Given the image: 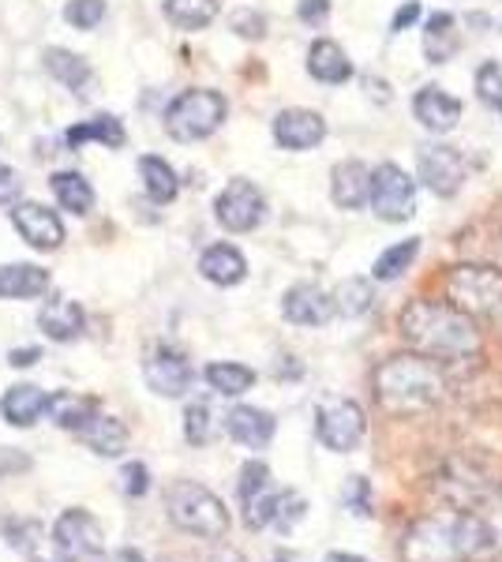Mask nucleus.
<instances>
[{
  "mask_svg": "<svg viewBox=\"0 0 502 562\" xmlns=\"http://www.w3.org/2000/svg\"><path fill=\"white\" fill-rule=\"evenodd\" d=\"M398 330L405 338V346L432 357L439 364H458V360L480 357V326L472 315H465L461 307L450 301H413L401 312Z\"/></svg>",
  "mask_w": 502,
  "mask_h": 562,
  "instance_id": "1",
  "label": "nucleus"
},
{
  "mask_svg": "<svg viewBox=\"0 0 502 562\" xmlns=\"http://www.w3.org/2000/svg\"><path fill=\"white\" fill-rule=\"evenodd\" d=\"M488 551L477 510H435L416 518L401 537L405 562H472Z\"/></svg>",
  "mask_w": 502,
  "mask_h": 562,
  "instance_id": "2",
  "label": "nucleus"
},
{
  "mask_svg": "<svg viewBox=\"0 0 502 562\" xmlns=\"http://www.w3.org/2000/svg\"><path fill=\"white\" fill-rule=\"evenodd\" d=\"M446 397V375L443 364L420 352L390 357L376 371V402L390 416H416L435 409Z\"/></svg>",
  "mask_w": 502,
  "mask_h": 562,
  "instance_id": "3",
  "label": "nucleus"
},
{
  "mask_svg": "<svg viewBox=\"0 0 502 562\" xmlns=\"http://www.w3.org/2000/svg\"><path fill=\"white\" fill-rule=\"evenodd\" d=\"M166 514L180 532L203 540H222L230 532V510L210 487L196 484V480H177L166 495Z\"/></svg>",
  "mask_w": 502,
  "mask_h": 562,
  "instance_id": "4",
  "label": "nucleus"
},
{
  "mask_svg": "<svg viewBox=\"0 0 502 562\" xmlns=\"http://www.w3.org/2000/svg\"><path fill=\"white\" fill-rule=\"evenodd\" d=\"M495 492H499L495 469L472 454L450 458L432 480V495L443 506H450V510H480Z\"/></svg>",
  "mask_w": 502,
  "mask_h": 562,
  "instance_id": "5",
  "label": "nucleus"
},
{
  "mask_svg": "<svg viewBox=\"0 0 502 562\" xmlns=\"http://www.w3.org/2000/svg\"><path fill=\"white\" fill-rule=\"evenodd\" d=\"M446 301L472 319H502V270L465 262L446 274Z\"/></svg>",
  "mask_w": 502,
  "mask_h": 562,
  "instance_id": "6",
  "label": "nucleus"
},
{
  "mask_svg": "<svg viewBox=\"0 0 502 562\" xmlns=\"http://www.w3.org/2000/svg\"><path fill=\"white\" fill-rule=\"evenodd\" d=\"M225 113H230V105H225V98L217 90H180L166 109V132L177 143H199L222 128Z\"/></svg>",
  "mask_w": 502,
  "mask_h": 562,
  "instance_id": "7",
  "label": "nucleus"
},
{
  "mask_svg": "<svg viewBox=\"0 0 502 562\" xmlns=\"http://www.w3.org/2000/svg\"><path fill=\"white\" fill-rule=\"evenodd\" d=\"M53 548L60 562H105V532L94 514L71 506L53 525Z\"/></svg>",
  "mask_w": 502,
  "mask_h": 562,
  "instance_id": "8",
  "label": "nucleus"
},
{
  "mask_svg": "<svg viewBox=\"0 0 502 562\" xmlns=\"http://www.w3.org/2000/svg\"><path fill=\"white\" fill-rule=\"evenodd\" d=\"M371 211L382 222H409L416 214V180L394 161L371 169Z\"/></svg>",
  "mask_w": 502,
  "mask_h": 562,
  "instance_id": "9",
  "label": "nucleus"
},
{
  "mask_svg": "<svg viewBox=\"0 0 502 562\" xmlns=\"http://www.w3.org/2000/svg\"><path fill=\"white\" fill-rule=\"evenodd\" d=\"M364 431H368L364 409L356 402H349V397H331V402L319 405L315 435L326 450H334V454H349V450L360 447Z\"/></svg>",
  "mask_w": 502,
  "mask_h": 562,
  "instance_id": "10",
  "label": "nucleus"
},
{
  "mask_svg": "<svg viewBox=\"0 0 502 562\" xmlns=\"http://www.w3.org/2000/svg\"><path fill=\"white\" fill-rule=\"evenodd\" d=\"M214 214L230 233H252L263 222V214H267V199H263V192L252 180L236 177L214 199Z\"/></svg>",
  "mask_w": 502,
  "mask_h": 562,
  "instance_id": "11",
  "label": "nucleus"
},
{
  "mask_svg": "<svg viewBox=\"0 0 502 562\" xmlns=\"http://www.w3.org/2000/svg\"><path fill=\"white\" fill-rule=\"evenodd\" d=\"M143 379L154 394L161 397H185L191 383H196V371H191V360L180 349L172 346H150L147 357H143Z\"/></svg>",
  "mask_w": 502,
  "mask_h": 562,
  "instance_id": "12",
  "label": "nucleus"
},
{
  "mask_svg": "<svg viewBox=\"0 0 502 562\" xmlns=\"http://www.w3.org/2000/svg\"><path fill=\"white\" fill-rule=\"evenodd\" d=\"M416 166H420V180L432 188L439 199H450L461 192L465 184V158L446 143H427L416 154Z\"/></svg>",
  "mask_w": 502,
  "mask_h": 562,
  "instance_id": "13",
  "label": "nucleus"
},
{
  "mask_svg": "<svg viewBox=\"0 0 502 562\" xmlns=\"http://www.w3.org/2000/svg\"><path fill=\"white\" fill-rule=\"evenodd\" d=\"M12 225H15V233L38 251H57L64 244V222L57 217V211H49V206H42V203H15Z\"/></svg>",
  "mask_w": 502,
  "mask_h": 562,
  "instance_id": "14",
  "label": "nucleus"
},
{
  "mask_svg": "<svg viewBox=\"0 0 502 562\" xmlns=\"http://www.w3.org/2000/svg\"><path fill=\"white\" fill-rule=\"evenodd\" d=\"M326 139V121L315 109H281L274 116V143L281 150H312Z\"/></svg>",
  "mask_w": 502,
  "mask_h": 562,
  "instance_id": "15",
  "label": "nucleus"
},
{
  "mask_svg": "<svg viewBox=\"0 0 502 562\" xmlns=\"http://www.w3.org/2000/svg\"><path fill=\"white\" fill-rule=\"evenodd\" d=\"M337 312L334 307V296H326L319 285H293L286 296H281V315L297 326H323L331 323V315Z\"/></svg>",
  "mask_w": 502,
  "mask_h": 562,
  "instance_id": "16",
  "label": "nucleus"
},
{
  "mask_svg": "<svg viewBox=\"0 0 502 562\" xmlns=\"http://www.w3.org/2000/svg\"><path fill=\"white\" fill-rule=\"evenodd\" d=\"M413 113L427 132L446 135V132L458 128L461 102L454 94H446L443 87H420V94L413 98Z\"/></svg>",
  "mask_w": 502,
  "mask_h": 562,
  "instance_id": "17",
  "label": "nucleus"
},
{
  "mask_svg": "<svg viewBox=\"0 0 502 562\" xmlns=\"http://www.w3.org/2000/svg\"><path fill=\"white\" fill-rule=\"evenodd\" d=\"M83 307H79L76 301H68V296H53V301L42 304L38 312V326L42 334L49 341H60V346H68V341H76L79 334H83Z\"/></svg>",
  "mask_w": 502,
  "mask_h": 562,
  "instance_id": "18",
  "label": "nucleus"
},
{
  "mask_svg": "<svg viewBox=\"0 0 502 562\" xmlns=\"http://www.w3.org/2000/svg\"><path fill=\"white\" fill-rule=\"evenodd\" d=\"M274 416L267 409H255V405H236L225 416V431H230L233 442H241V447L248 450H263L267 442L274 439Z\"/></svg>",
  "mask_w": 502,
  "mask_h": 562,
  "instance_id": "19",
  "label": "nucleus"
},
{
  "mask_svg": "<svg viewBox=\"0 0 502 562\" xmlns=\"http://www.w3.org/2000/svg\"><path fill=\"white\" fill-rule=\"evenodd\" d=\"M331 195L342 211H360L371 203V169L364 161H342L331 173Z\"/></svg>",
  "mask_w": 502,
  "mask_h": 562,
  "instance_id": "20",
  "label": "nucleus"
},
{
  "mask_svg": "<svg viewBox=\"0 0 502 562\" xmlns=\"http://www.w3.org/2000/svg\"><path fill=\"white\" fill-rule=\"evenodd\" d=\"M0 413L12 428H31V424L42 420V413H49V394L31 383L8 386V394L0 397Z\"/></svg>",
  "mask_w": 502,
  "mask_h": 562,
  "instance_id": "21",
  "label": "nucleus"
},
{
  "mask_svg": "<svg viewBox=\"0 0 502 562\" xmlns=\"http://www.w3.org/2000/svg\"><path fill=\"white\" fill-rule=\"evenodd\" d=\"M199 274H203L210 285H241L244 274H248V259L233 248V244H214L199 256Z\"/></svg>",
  "mask_w": 502,
  "mask_h": 562,
  "instance_id": "22",
  "label": "nucleus"
},
{
  "mask_svg": "<svg viewBox=\"0 0 502 562\" xmlns=\"http://www.w3.org/2000/svg\"><path fill=\"white\" fill-rule=\"evenodd\" d=\"M49 289V274L34 262H8L0 267V301H31Z\"/></svg>",
  "mask_w": 502,
  "mask_h": 562,
  "instance_id": "23",
  "label": "nucleus"
},
{
  "mask_svg": "<svg viewBox=\"0 0 502 562\" xmlns=\"http://www.w3.org/2000/svg\"><path fill=\"white\" fill-rule=\"evenodd\" d=\"M461 49V31L458 20L450 12H435L432 20L424 23V57L432 65H446L450 57H458Z\"/></svg>",
  "mask_w": 502,
  "mask_h": 562,
  "instance_id": "24",
  "label": "nucleus"
},
{
  "mask_svg": "<svg viewBox=\"0 0 502 562\" xmlns=\"http://www.w3.org/2000/svg\"><path fill=\"white\" fill-rule=\"evenodd\" d=\"M308 71L319 83H345L353 76V60L345 57V49L331 38H319L308 49Z\"/></svg>",
  "mask_w": 502,
  "mask_h": 562,
  "instance_id": "25",
  "label": "nucleus"
},
{
  "mask_svg": "<svg viewBox=\"0 0 502 562\" xmlns=\"http://www.w3.org/2000/svg\"><path fill=\"white\" fill-rule=\"evenodd\" d=\"M102 413V405L94 402V397H83V394H71V390H60V394L49 397V416L53 424L64 431H83L94 416Z\"/></svg>",
  "mask_w": 502,
  "mask_h": 562,
  "instance_id": "26",
  "label": "nucleus"
},
{
  "mask_svg": "<svg viewBox=\"0 0 502 562\" xmlns=\"http://www.w3.org/2000/svg\"><path fill=\"white\" fill-rule=\"evenodd\" d=\"M79 439H83L87 447L94 450V454L121 458L124 447H127V428H124V420H116V416H102V413H98L94 420H90L87 428L79 431Z\"/></svg>",
  "mask_w": 502,
  "mask_h": 562,
  "instance_id": "27",
  "label": "nucleus"
},
{
  "mask_svg": "<svg viewBox=\"0 0 502 562\" xmlns=\"http://www.w3.org/2000/svg\"><path fill=\"white\" fill-rule=\"evenodd\" d=\"M140 177H143V188H147V195L154 199V203H172V199H177L180 180H177V173H172V166L166 158H158V154H143Z\"/></svg>",
  "mask_w": 502,
  "mask_h": 562,
  "instance_id": "28",
  "label": "nucleus"
},
{
  "mask_svg": "<svg viewBox=\"0 0 502 562\" xmlns=\"http://www.w3.org/2000/svg\"><path fill=\"white\" fill-rule=\"evenodd\" d=\"M203 375H207L210 390L222 397H241L255 386V371L248 364H236V360H217V364H210Z\"/></svg>",
  "mask_w": 502,
  "mask_h": 562,
  "instance_id": "29",
  "label": "nucleus"
},
{
  "mask_svg": "<svg viewBox=\"0 0 502 562\" xmlns=\"http://www.w3.org/2000/svg\"><path fill=\"white\" fill-rule=\"evenodd\" d=\"M49 188L57 195V203L71 214H90V206H94V188L79 173H53Z\"/></svg>",
  "mask_w": 502,
  "mask_h": 562,
  "instance_id": "30",
  "label": "nucleus"
},
{
  "mask_svg": "<svg viewBox=\"0 0 502 562\" xmlns=\"http://www.w3.org/2000/svg\"><path fill=\"white\" fill-rule=\"evenodd\" d=\"M45 71H49L57 83H64L68 90H79L90 79V65L79 53H68V49H45Z\"/></svg>",
  "mask_w": 502,
  "mask_h": 562,
  "instance_id": "31",
  "label": "nucleus"
},
{
  "mask_svg": "<svg viewBox=\"0 0 502 562\" xmlns=\"http://www.w3.org/2000/svg\"><path fill=\"white\" fill-rule=\"evenodd\" d=\"M217 0H166V20L180 31H203L207 23H214Z\"/></svg>",
  "mask_w": 502,
  "mask_h": 562,
  "instance_id": "32",
  "label": "nucleus"
},
{
  "mask_svg": "<svg viewBox=\"0 0 502 562\" xmlns=\"http://www.w3.org/2000/svg\"><path fill=\"white\" fill-rule=\"evenodd\" d=\"M64 139H68V147H79V143H87V139L105 143V147H124V128L116 116H94V121L76 124Z\"/></svg>",
  "mask_w": 502,
  "mask_h": 562,
  "instance_id": "33",
  "label": "nucleus"
},
{
  "mask_svg": "<svg viewBox=\"0 0 502 562\" xmlns=\"http://www.w3.org/2000/svg\"><path fill=\"white\" fill-rule=\"evenodd\" d=\"M420 256V240L416 237H409V240H401L394 244V248H387L382 256L376 259V267H371V278L376 281H394L405 274L409 267H413V259Z\"/></svg>",
  "mask_w": 502,
  "mask_h": 562,
  "instance_id": "34",
  "label": "nucleus"
},
{
  "mask_svg": "<svg viewBox=\"0 0 502 562\" xmlns=\"http://www.w3.org/2000/svg\"><path fill=\"white\" fill-rule=\"evenodd\" d=\"M371 285L364 278H349V281H342V289L334 293V307L342 315H349V319H356V315H364L371 307Z\"/></svg>",
  "mask_w": 502,
  "mask_h": 562,
  "instance_id": "35",
  "label": "nucleus"
},
{
  "mask_svg": "<svg viewBox=\"0 0 502 562\" xmlns=\"http://www.w3.org/2000/svg\"><path fill=\"white\" fill-rule=\"evenodd\" d=\"M477 518L483 525V540H488V551H502V484H499V492L477 510Z\"/></svg>",
  "mask_w": 502,
  "mask_h": 562,
  "instance_id": "36",
  "label": "nucleus"
},
{
  "mask_svg": "<svg viewBox=\"0 0 502 562\" xmlns=\"http://www.w3.org/2000/svg\"><path fill=\"white\" fill-rule=\"evenodd\" d=\"M64 20L76 26V31H94L105 20V0H71L64 8Z\"/></svg>",
  "mask_w": 502,
  "mask_h": 562,
  "instance_id": "37",
  "label": "nucleus"
},
{
  "mask_svg": "<svg viewBox=\"0 0 502 562\" xmlns=\"http://www.w3.org/2000/svg\"><path fill=\"white\" fill-rule=\"evenodd\" d=\"M477 98L483 105L502 109V65H495V60L477 68Z\"/></svg>",
  "mask_w": 502,
  "mask_h": 562,
  "instance_id": "38",
  "label": "nucleus"
},
{
  "mask_svg": "<svg viewBox=\"0 0 502 562\" xmlns=\"http://www.w3.org/2000/svg\"><path fill=\"white\" fill-rule=\"evenodd\" d=\"M241 506L252 503V498H259L263 492H270V469L263 465V461H248V465L241 469Z\"/></svg>",
  "mask_w": 502,
  "mask_h": 562,
  "instance_id": "39",
  "label": "nucleus"
},
{
  "mask_svg": "<svg viewBox=\"0 0 502 562\" xmlns=\"http://www.w3.org/2000/svg\"><path fill=\"white\" fill-rule=\"evenodd\" d=\"M4 537H8L12 548H20L23 555H31V551L38 548V540H42V525L38 521L12 518V521H4Z\"/></svg>",
  "mask_w": 502,
  "mask_h": 562,
  "instance_id": "40",
  "label": "nucleus"
},
{
  "mask_svg": "<svg viewBox=\"0 0 502 562\" xmlns=\"http://www.w3.org/2000/svg\"><path fill=\"white\" fill-rule=\"evenodd\" d=\"M185 435H188L191 447L210 442V405L207 402H191L185 409Z\"/></svg>",
  "mask_w": 502,
  "mask_h": 562,
  "instance_id": "41",
  "label": "nucleus"
},
{
  "mask_svg": "<svg viewBox=\"0 0 502 562\" xmlns=\"http://www.w3.org/2000/svg\"><path fill=\"white\" fill-rule=\"evenodd\" d=\"M121 487H124V495H132V498L147 495V492H150V473H147V465H143V461H127V465L121 469Z\"/></svg>",
  "mask_w": 502,
  "mask_h": 562,
  "instance_id": "42",
  "label": "nucleus"
},
{
  "mask_svg": "<svg viewBox=\"0 0 502 562\" xmlns=\"http://www.w3.org/2000/svg\"><path fill=\"white\" fill-rule=\"evenodd\" d=\"M304 510H308V503H304V498H300L297 492H281L278 518H274V525H278L281 532H289L300 518H304Z\"/></svg>",
  "mask_w": 502,
  "mask_h": 562,
  "instance_id": "43",
  "label": "nucleus"
},
{
  "mask_svg": "<svg viewBox=\"0 0 502 562\" xmlns=\"http://www.w3.org/2000/svg\"><path fill=\"white\" fill-rule=\"evenodd\" d=\"M34 469V458L26 450H15V447H0V480L8 476H23Z\"/></svg>",
  "mask_w": 502,
  "mask_h": 562,
  "instance_id": "44",
  "label": "nucleus"
},
{
  "mask_svg": "<svg viewBox=\"0 0 502 562\" xmlns=\"http://www.w3.org/2000/svg\"><path fill=\"white\" fill-rule=\"evenodd\" d=\"M233 31L241 38H263L267 34V20L259 12H233Z\"/></svg>",
  "mask_w": 502,
  "mask_h": 562,
  "instance_id": "45",
  "label": "nucleus"
},
{
  "mask_svg": "<svg viewBox=\"0 0 502 562\" xmlns=\"http://www.w3.org/2000/svg\"><path fill=\"white\" fill-rule=\"evenodd\" d=\"M345 503H349L356 514H368V484H364V476H349V487H345Z\"/></svg>",
  "mask_w": 502,
  "mask_h": 562,
  "instance_id": "46",
  "label": "nucleus"
},
{
  "mask_svg": "<svg viewBox=\"0 0 502 562\" xmlns=\"http://www.w3.org/2000/svg\"><path fill=\"white\" fill-rule=\"evenodd\" d=\"M297 12H300V20L315 26V23H323L326 15H331V0H300Z\"/></svg>",
  "mask_w": 502,
  "mask_h": 562,
  "instance_id": "47",
  "label": "nucleus"
},
{
  "mask_svg": "<svg viewBox=\"0 0 502 562\" xmlns=\"http://www.w3.org/2000/svg\"><path fill=\"white\" fill-rule=\"evenodd\" d=\"M23 192V184H20V177L12 173V169H4L0 166V203H12L15 195Z\"/></svg>",
  "mask_w": 502,
  "mask_h": 562,
  "instance_id": "48",
  "label": "nucleus"
},
{
  "mask_svg": "<svg viewBox=\"0 0 502 562\" xmlns=\"http://www.w3.org/2000/svg\"><path fill=\"white\" fill-rule=\"evenodd\" d=\"M416 20H420V0H409V4H401V8H398L394 31H405V26H413Z\"/></svg>",
  "mask_w": 502,
  "mask_h": 562,
  "instance_id": "49",
  "label": "nucleus"
},
{
  "mask_svg": "<svg viewBox=\"0 0 502 562\" xmlns=\"http://www.w3.org/2000/svg\"><path fill=\"white\" fill-rule=\"evenodd\" d=\"M34 360H42V349H12V352H8V364H12V368H31L34 364Z\"/></svg>",
  "mask_w": 502,
  "mask_h": 562,
  "instance_id": "50",
  "label": "nucleus"
},
{
  "mask_svg": "<svg viewBox=\"0 0 502 562\" xmlns=\"http://www.w3.org/2000/svg\"><path fill=\"white\" fill-rule=\"evenodd\" d=\"M105 562H147V559L132 548H121V551H113V555H105Z\"/></svg>",
  "mask_w": 502,
  "mask_h": 562,
  "instance_id": "51",
  "label": "nucleus"
},
{
  "mask_svg": "<svg viewBox=\"0 0 502 562\" xmlns=\"http://www.w3.org/2000/svg\"><path fill=\"white\" fill-rule=\"evenodd\" d=\"M323 562H364L360 555H349V551H331Z\"/></svg>",
  "mask_w": 502,
  "mask_h": 562,
  "instance_id": "52",
  "label": "nucleus"
},
{
  "mask_svg": "<svg viewBox=\"0 0 502 562\" xmlns=\"http://www.w3.org/2000/svg\"><path fill=\"white\" fill-rule=\"evenodd\" d=\"M207 562H244V559L236 555V551H217V555H210Z\"/></svg>",
  "mask_w": 502,
  "mask_h": 562,
  "instance_id": "53",
  "label": "nucleus"
},
{
  "mask_svg": "<svg viewBox=\"0 0 502 562\" xmlns=\"http://www.w3.org/2000/svg\"><path fill=\"white\" fill-rule=\"evenodd\" d=\"M278 562H304L300 555H278Z\"/></svg>",
  "mask_w": 502,
  "mask_h": 562,
  "instance_id": "54",
  "label": "nucleus"
},
{
  "mask_svg": "<svg viewBox=\"0 0 502 562\" xmlns=\"http://www.w3.org/2000/svg\"><path fill=\"white\" fill-rule=\"evenodd\" d=\"M499 323H502V319H499Z\"/></svg>",
  "mask_w": 502,
  "mask_h": 562,
  "instance_id": "55",
  "label": "nucleus"
}]
</instances>
